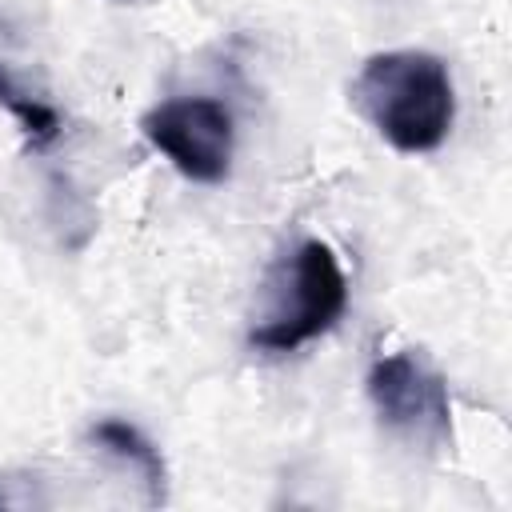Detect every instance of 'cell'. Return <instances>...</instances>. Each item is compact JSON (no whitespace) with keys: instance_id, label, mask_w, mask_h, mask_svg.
I'll return each instance as SVG.
<instances>
[{"instance_id":"cell-7","label":"cell","mask_w":512,"mask_h":512,"mask_svg":"<svg viewBox=\"0 0 512 512\" xmlns=\"http://www.w3.org/2000/svg\"><path fill=\"white\" fill-rule=\"evenodd\" d=\"M116 4H128V0H116Z\"/></svg>"},{"instance_id":"cell-6","label":"cell","mask_w":512,"mask_h":512,"mask_svg":"<svg viewBox=\"0 0 512 512\" xmlns=\"http://www.w3.org/2000/svg\"><path fill=\"white\" fill-rule=\"evenodd\" d=\"M0 104L8 108V116L20 124V132H24V144L32 148V152H44L56 136H60V112L48 104V100H40L36 92H28L8 68H4V60H0Z\"/></svg>"},{"instance_id":"cell-4","label":"cell","mask_w":512,"mask_h":512,"mask_svg":"<svg viewBox=\"0 0 512 512\" xmlns=\"http://www.w3.org/2000/svg\"><path fill=\"white\" fill-rule=\"evenodd\" d=\"M140 132L192 184H224L232 172V112L212 96L160 100L140 116Z\"/></svg>"},{"instance_id":"cell-5","label":"cell","mask_w":512,"mask_h":512,"mask_svg":"<svg viewBox=\"0 0 512 512\" xmlns=\"http://www.w3.org/2000/svg\"><path fill=\"white\" fill-rule=\"evenodd\" d=\"M88 444L96 452H104L108 460H116L120 468H128L140 488H144V500L156 508L168 500V464L160 456V448L132 424V420H120V416H104L88 428Z\"/></svg>"},{"instance_id":"cell-1","label":"cell","mask_w":512,"mask_h":512,"mask_svg":"<svg viewBox=\"0 0 512 512\" xmlns=\"http://www.w3.org/2000/svg\"><path fill=\"white\" fill-rule=\"evenodd\" d=\"M348 96L380 140L404 156L436 152L456 120L452 72L436 52L424 48L372 52L360 64Z\"/></svg>"},{"instance_id":"cell-2","label":"cell","mask_w":512,"mask_h":512,"mask_svg":"<svg viewBox=\"0 0 512 512\" xmlns=\"http://www.w3.org/2000/svg\"><path fill=\"white\" fill-rule=\"evenodd\" d=\"M264 312L248 328V348L268 356H288L324 332L336 328V320L348 308V280L336 260V252L320 236H304L272 272L264 284Z\"/></svg>"},{"instance_id":"cell-3","label":"cell","mask_w":512,"mask_h":512,"mask_svg":"<svg viewBox=\"0 0 512 512\" xmlns=\"http://www.w3.org/2000/svg\"><path fill=\"white\" fill-rule=\"evenodd\" d=\"M364 392L372 400L376 420L412 448H444L452 444V400L448 380L412 348L388 352L372 360L364 376Z\"/></svg>"}]
</instances>
